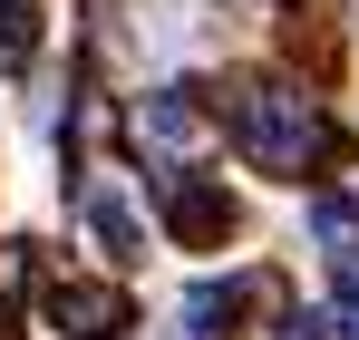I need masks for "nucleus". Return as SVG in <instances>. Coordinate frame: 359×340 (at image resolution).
Segmentation results:
<instances>
[{"label": "nucleus", "instance_id": "obj_3", "mask_svg": "<svg viewBox=\"0 0 359 340\" xmlns=\"http://www.w3.org/2000/svg\"><path fill=\"white\" fill-rule=\"evenodd\" d=\"M49 331H68V340H126L136 331V301H126L117 282H49Z\"/></svg>", "mask_w": 359, "mask_h": 340}, {"label": "nucleus", "instance_id": "obj_5", "mask_svg": "<svg viewBox=\"0 0 359 340\" xmlns=\"http://www.w3.org/2000/svg\"><path fill=\"white\" fill-rule=\"evenodd\" d=\"M29 39H39V10H29V0H0V68H20Z\"/></svg>", "mask_w": 359, "mask_h": 340}, {"label": "nucleus", "instance_id": "obj_8", "mask_svg": "<svg viewBox=\"0 0 359 340\" xmlns=\"http://www.w3.org/2000/svg\"><path fill=\"white\" fill-rule=\"evenodd\" d=\"M340 321H359V263L340 273Z\"/></svg>", "mask_w": 359, "mask_h": 340}, {"label": "nucleus", "instance_id": "obj_2", "mask_svg": "<svg viewBox=\"0 0 359 340\" xmlns=\"http://www.w3.org/2000/svg\"><path fill=\"white\" fill-rule=\"evenodd\" d=\"M165 233H175L184 253H214V243L233 233V195H224L214 175L175 166V175H165Z\"/></svg>", "mask_w": 359, "mask_h": 340}, {"label": "nucleus", "instance_id": "obj_6", "mask_svg": "<svg viewBox=\"0 0 359 340\" xmlns=\"http://www.w3.org/2000/svg\"><path fill=\"white\" fill-rule=\"evenodd\" d=\"M88 224H97V243H107V253H136V214H126L117 195H88Z\"/></svg>", "mask_w": 359, "mask_h": 340}, {"label": "nucleus", "instance_id": "obj_7", "mask_svg": "<svg viewBox=\"0 0 359 340\" xmlns=\"http://www.w3.org/2000/svg\"><path fill=\"white\" fill-rule=\"evenodd\" d=\"M272 340H330V321H320V311H292V321H282Z\"/></svg>", "mask_w": 359, "mask_h": 340}, {"label": "nucleus", "instance_id": "obj_1", "mask_svg": "<svg viewBox=\"0 0 359 340\" xmlns=\"http://www.w3.org/2000/svg\"><path fill=\"white\" fill-rule=\"evenodd\" d=\"M233 146L262 175H320L340 156V126H330L320 98H301V88H243L233 98Z\"/></svg>", "mask_w": 359, "mask_h": 340}, {"label": "nucleus", "instance_id": "obj_4", "mask_svg": "<svg viewBox=\"0 0 359 340\" xmlns=\"http://www.w3.org/2000/svg\"><path fill=\"white\" fill-rule=\"evenodd\" d=\"M262 301V282H194V301H184V321H194V340H243L233 321Z\"/></svg>", "mask_w": 359, "mask_h": 340}]
</instances>
